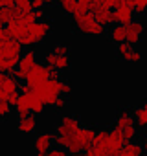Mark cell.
<instances>
[{
    "label": "cell",
    "mask_w": 147,
    "mask_h": 156,
    "mask_svg": "<svg viewBox=\"0 0 147 156\" xmlns=\"http://www.w3.org/2000/svg\"><path fill=\"white\" fill-rule=\"evenodd\" d=\"M48 156H72V154L66 149H63V147H55V149L52 147V151L48 152Z\"/></svg>",
    "instance_id": "25"
},
{
    "label": "cell",
    "mask_w": 147,
    "mask_h": 156,
    "mask_svg": "<svg viewBox=\"0 0 147 156\" xmlns=\"http://www.w3.org/2000/svg\"><path fill=\"white\" fill-rule=\"evenodd\" d=\"M72 92V87H70V83H66V81H61V94L63 96H68Z\"/></svg>",
    "instance_id": "28"
},
{
    "label": "cell",
    "mask_w": 147,
    "mask_h": 156,
    "mask_svg": "<svg viewBox=\"0 0 147 156\" xmlns=\"http://www.w3.org/2000/svg\"><path fill=\"white\" fill-rule=\"evenodd\" d=\"M109 37L114 44H121L127 41V26L125 24H112L110 30H109Z\"/></svg>",
    "instance_id": "14"
},
{
    "label": "cell",
    "mask_w": 147,
    "mask_h": 156,
    "mask_svg": "<svg viewBox=\"0 0 147 156\" xmlns=\"http://www.w3.org/2000/svg\"><path fill=\"white\" fill-rule=\"evenodd\" d=\"M114 127L121 129V132L125 134V140L127 141H132L138 134V127H136V121H134V116L131 110L127 108H120L118 114H116V119H114Z\"/></svg>",
    "instance_id": "3"
},
{
    "label": "cell",
    "mask_w": 147,
    "mask_h": 156,
    "mask_svg": "<svg viewBox=\"0 0 147 156\" xmlns=\"http://www.w3.org/2000/svg\"><path fill=\"white\" fill-rule=\"evenodd\" d=\"M132 116H134V121H136L138 129H147V108L145 107L132 108Z\"/></svg>",
    "instance_id": "19"
},
{
    "label": "cell",
    "mask_w": 147,
    "mask_h": 156,
    "mask_svg": "<svg viewBox=\"0 0 147 156\" xmlns=\"http://www.w3.org/2000/svg\"><path fill=\"white\" fill-rule=\"evenodd\" d=\"M33 90L44 99V103L48 107H53L55 101L59 99V96H63L61 94V79H53V77H50L48 81L41 83L39 87H33Z\"/></svg>",
    "instance_id": "2"
},
{
    "label": "cell",
    "mask_w": 147,
    "mask_h": 156,
    "mask_svg": "<svg viewBox=\"0 0 147 156\" xmlns=\"http://www.w3.org/2000/svg\"><path fill=\"white\" fill-rule=\"evenodd\" d=\"M50 72H52V66H50V64H46V62H44V64L37 62V64L31 68V72L28 73L26 83L31 85V87H39L41 83H44V81L50 79Z\"/></svg>",
    "instance_id": "7"
},
{
    "label": "cell",
    "mask_w": 147,
    "mask_h": 156,
    "mask_svg": "<svg viewBox=\"0 0 147 156\" xmlns=\"http://www.w3.org/2000/svg\"><path fill=\"white\" fill-rule=\"evenodd\" d=\"M20 85L17 83V77L13 73H2L0 75V101H9L13 94H17Z\"/></svg>",
    "instance_id": "5"
},
{
    "label": "cell",
    "mask_w": 147,
    "mask_h": 156,
    "mask_svg": "<svg viewBox=\"0 0 147 156\" xmlns=\"http://www.w3.org/2000/svg\"><path fill=\"white\" fill-rule=\"evenodd\" d=\"M96 134H98V130H94V129H90V127H83V130H81V138H83L85 149H88V147L92 145V141H94Z\"/></svg>",
    "instance_id": "21"
},
{
    "label": "cell",
    "mask_w": 147,
    "mask_h": 156,
    "mask_svg": "<svg viewBox=\"0 0 147 156\" xmlns=\"http://www.w3.org/2000/svg\"><path fill=\"white\" fill-rule=\"evenodd\" d=\"M77 156H85V154H77Z\"/></svg>",
    "instance_id": "35"
},
{
    "label": "cell",
    "mask_w": 147,
    "mask_h": 156,
    "mask_svg": "<svg viewBox=\"0 0 147 156\" xmlns=\"http://www.w3.org/2000/svg\"><path fill=\"white\" fill-rule=\"evenodd\" d=\"M143 33H145V26L142 20H132L127 24V42L129 44H132V46L138 44L142 41Z\"/></svg>",
    "instance_id": "12"
},
{
    "label": "cell",
    "mask_w": 147,
    "mask_h": 156,
    "mask_svg": "<svg viewBox=\"0 0 147 156\" xmlns=\"http://www.w3.org/2000/svg\"><path fill=\"white\" fill-rule=\"evenodd\" d=\"M19 98H20V94H19V92H17V94H13V96L9 98V103L15 107V105H17V101H19Z\"/></svg>",
    "instance_id": "31"
},
{
    "label": "cell",
    "mask_w": 147,
    "mask_h": 156,
    "mask_svg": "<svg viewBox=\"0 0 147 156\" xmlns=\"http://www.w3.org/2000/svg\"><path fill=\"white\" fill-rule=\"evenodd\" d=\"M145 151H143V145L142 143H134V141H125V145L121 147V151L118 152V156H142Z\"/></svg>",
    "instance_id": "17"
},
{
    "label": "cell",
    "mask_w": 147,
    "mask_h": 156,
    "mask_svg": "<svg viewBox=\"0 0 147 156\" xmlns=\"http://www.w3.org/2000/svg\"><path fill=\"white\" fill-rule=\"evenodd\" d=\"M15 108V112H17V116L19 118H26V116H30L31 114V107H30V99H28V94H20V98H19V101H17V105L13 107Z\"/></svg>",
    "instance_id": "18"
},
{
    "label": "cell",
    "mask_w": 147,
    "mask_h": 156,
    "mask_svg": "<svg viewBox=\"0 0 147 156\" xmlns=\"http://www.w3.org/2000/svg\"><path fill=\"white\" fill-rule=\"evenodd\" d=\"M142 145H143V151L147 152V132L143 134V138H142Z\"/></svg>",
    "instance_id": "32"
},
{
    "label": "cell",
    "mask_w": 147,
    "mask_h": 156,
    "mask_svg": "<svg viewBox=\"0 0 147 156\" xmlns=\"http://www.w3.org/2000/svg\"><path fill=\"white\" fill-rule=\"evenodd\" d=\"M134 8L129 4V2H125V0H120V2L114 6V19H116V22L118 24H129V22H132L134 20Z\"/></svg>",
    "instance_id": "10"
},
{
    "label": "cell",
    "mask_w": 147,
    "mask_h": 156,
    "mask_svg": "<svg viewBox=\"0 0 147 156\" xmlns=\"http://www.w3.org/2000/svg\"><path fill=\"white\" fill-rule=\"evenodd\" d=\"M116 53L120 61H127V62H140L142 61V53L136 51L132 48V44H129L127 41L121 44H116Z\"/></svg>",
    "instance_id": "11"
},
{
    "label": "cell",
    "mask_w": 147,
    "mask_h": 156,
    "mask_svg": "<svg viewBox=\"0 0 147 156\" xmlns=\"http://www.w3.org/2000/svg\"><path fill=\"white\" fill-rule=\"evenodd\" d=\"M37 129V118L35 114H30L26 118H19V123H17V130L22 132V134H30Z\"/></svg>",
    "instance_id": "16"
},
{
    "label": "cell",
    "mask_w": 147,
    "mask_h": 156,
    "mask_svg": "<svg viewBox=\"0 0 147 156\" xmlns=\"http://www.w3.org/2000/svg\"><path fill=\"white\" fill-rule=\"evenodd\" d=\"M90 13H92V15L98 19V22H101L105 28L116 24V19H114V11H112V8H109V6H105V4H98V2H94Z\"/></svg>",
    "instance_id": "8"
},
{
    "label": "cell",
    "mask_w": 147,
    "mask_h": 156,
    "mask_svg": "<svg viewBox=\"0 0 147 156\" xmlns=\"http://www.w3.org/2000/svg\"><path fill=\"white\" fill-rule=\"evenodd\" d=\"M44 62L50 64V66H55V68L61 70V72H64V70L70 68V57H68V55H57L55 51L46 53V55H44Z\"/></svg>",
    "instance_id": "13"
},
{
    "label": "cell",
    "mask_w": 147,
    "mask_h": 156,
    "mask_svg": "<svg viewBox=\"0 0 147 156\" xmlns=\"http://www.w3.org/2000/svg\"><path fill=\"white\" fill-rule=\"evenodd\" d=\"M72 24L83 35H90V37L105 35V26L101 22H98V19L90 11H76L72 15Z\"/></svg>",
    "instance_id": "1"
},
{
    "label": "cell",
    "mask_w": 147,
    "mask_h": 156,
    "mask_svg": "<svg viewBox=\"0 0 147 156\" xmlns=\"http://www.w3.org/2000/svg\"><path fill=\"white\" fill-rule=\"evenodd\" d=\"M57 2H61V0H57Z\"/></svg>",
    "instance_id": "36"
},
{
    "label": "cell",
    "mask_w": 147,
    "mask_h": 156,
    "mask_svg": "<svg viewBox=\"0 0 147 156\" xmlns=\"http://www.w3.org/2000/svg\"><path fill=\"white\" fill-rule=\"evenodd\" d=\"M35 156H48V154H35Z\"/></svg>",
    "instance_id": "33"
},
{
    "label": "cell",
    "mask_w": 147,
    "mask_h": 156,
    "mask_svg": "<svg viewBox=\"0 0 147 156\" xmlns=\"http://www.w3.org/2000/svg\"><path fill=\"white\" fill-rule=\"evenodd\" d=\"M24 94H28V99H30V107H31V114H35V116H39V114H42L44 112V108H46V103H44V99L35 92V90H31V92H24Z\"/></svg>",
    "instance_id": "15"
},
{
    "label": "cell",
    "mask_w": 147,
    "mask_h": 156,
    "mask_svg": "<svg viewBox=\"0 0 147 156\" xmlns=\"http://www.w3.org/2000/svg\"><path fill=\"white\" fill-rule=\"evenodd\" d=\"M37 64V55H35V51L33 50H28V51H24L22 53V57H20V61H19V68H17V72L13 73L19 81H26V77H28V73L31 72V68Z\"/></svg>",
    "instance_id": "6"
},
{
    "label": "cell",
    "mask_w": 147,
    "mask_h": 156,
    "mask_svg": "<svg viewBox=\"0 0 147 156\" xmlns=\"http://www.w3.org/2000/svg\"><path fill=\"white\" fill-rule=\"evenodd\" d=\"M17 6H19L22 11H33V4H31V0H17Z\"/></svg>",
    "instance_id": "26"
},
{
    "label": "cell",
    "mask_w": 147,
    "mask_h": 156,
    "mask_svg": "<svg viewBox=\"0 0 147 156\" xmlns=\"http://www.w3.org/2000/svg\"><path fill=\"white\" fill-rule=\"evenodd\" d=\"M0 6H2V8H11V6H17V0H0Z\"/></svg>",
    "instance_id": "29"
},
{
    "label": "cell",
    "mask_w": 147,
    "mask_h": 156,
    "mask_svg": "<svg viewBox=\"0 0 147 156\" xmlns=\"http://www.w3.org/2000/svg\"><path fill=\"white\" fill-rule=\"evenodd\" d=\"M143 107H145V108H147V99H145V103H143Z\"/></svg>",
    "instance_id": "34"
},
{
    "label": "cell",
    "mask_w": 147,
    "mask_h": 156,
    "mask_svg": "<svg viewBox=\"0 0 147 156\" xmlns=\"http://www.w3.org/2000/svg\"><path fill=\"white\" fill-rule=\"evenodd\" d=\"M59 6H61V11L63 13H66V15H74L77 11V0H61L59 2Z\"/></svg>",
    "instance_id": "20"
},
{
    "label": "cell",
    "mask_w": 147,
    "mask_h": 156,
    "mask_svg": "<svg viewBox=\"0 0 147 156\" xmlns=\"http://www.w3.org/2000/svg\"><path fill=\"white\" fill-rule=\"evenodd\" d=\"M64 107H66V98H64V96H59V99L55 101L53 108H57V110H63Z\"/></svg>",
    "instance_id": "27"
},
{
    "label": "cell",
    "mask_w": 147,
    "mask_h": 156,
    "mask_svg": "<svg viewBox=\"0 0 147 156\" xmlns=\"http://www.w3.org/2000/svg\"><path fill=\"white\" fill-rule=\"evenodd\" d=\"M11 103L9 101H0V116H2V119H6V118H9V114H11Z\"/></svg>",
    "instance_id": "22"
},
{
    "label": "cell",
    "mask_w": 147,
    "mask_h": 156,
    "mask_svg": "<svg viewBox=\"0 0 147 156\" xmlns=\"http://www.w3.org/2000/svg\"><path fill=\"white\" fill-rule=\"evenodd\" d=\"M52 51H55L57 55H68L70 53V46L68 44H55Z\"/></svg>",
    "instance_id": "24"
},
{
    "label": "cell",
    "mask_w": 147,
    "mask_h": 156,
    "mask_svg": "<svg viewBox=\"0 0 147 156\" xmlns=\"http://www.w3.org/2000/svg\"><path fill=\"white\" fill-rule=\"evenodd\" d=\"M50 30H52V22H50L48 19L35 20V22L28 24V35H30V39H31L33 46H35V44H41V42L48 37Z\"/></svg>",
    "instance_id": "4"
},
{
    "label": "cell",
    "mask_w": 147,
    "mask_h": 156,
    "mask_svg": "<svg viewBox=\"0 0 147 156\" xmlns=\"http://www.w3.org/2000/svg\"><path fill=\"white\" fill-rule=\"evenodd\" d=\"M94 0H77V11H90Z\"/></svg>",
    "instance_id": "23"
},
{
    "label": "cell",
    "mask_w": 147,
    "mask_h": 156,
    "mask_svg": "<svg viewBox=\"0 0 147 156\" xmlns=\"http://www.w3.org/2000/svg\"><path fill=\"white\" fill-rule=\"evenodd\" d=\"M35 11V17H37V20H42V19H46L44 17V9H33Z\"/></svg>",
    "instance_id": "30"
},
{
    "label": "cell",
    "mask_w": 147,
    "mask_h": 156,
    "mask_svg": "<svg viewBox=\"0 0 147 156\" xmlns=\"http://www.w3.org/2000/svg\"><path fill=\"white\" fill-rule=\"evenodd\" d=\"M55 143V132H39L33 140V151L37 154H48L52 151V145Z\"/></svg>",
    "instance_id": "9"
}]
</instances>
